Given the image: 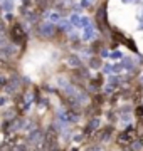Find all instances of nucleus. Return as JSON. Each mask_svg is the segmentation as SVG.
<instances>
[{
	"label": "nucleus",
	"instance_id": "1",
	"mask_svg": "<svg viewBox=\"0 0 143 151\" xmlns=\"http://www.w3.org/2000/svg\"><path fill=\"white\" fill-rule=\"evenodd\" d=\"M136 141V129L133 126H128L118 134V145L120 146H130Z\"/></svg>",
	"mask_w": 143,
	"mask_h": 151
},
{
	"label": "nucleus",
	"instance_id": "2",
	"mask_svg": "<svg viewBox=\"0 0 143 151\" xmlns=\"http://www.w3.org/2000/svg\"><path fill=\"white\" fill-rule=\"evenodd\" d=\"M9 35H10V40L12 42H15V44H24L25 42V39H27L25 30L22 29V25H20L19 22H14V24H12Z\"/></svg>",
	"mask_w": 143,
	"mask_h": 151
},
{
	"label": "nucleus",
	"instance_id": "3",
	"mask_svg": "<svg viewBox=\"0 0 143 151\" xmlns=\"http://www.w3.org/2000/svg\"><path fill=\"white\" fill-rule=\"evenodd\" d=\"M98 25L101 30H108V22H106V4L101 5L98 12Z\"/></svg>",
	"mask_w": 143,
	"mask_h": 151
},
{
	"label": "nucleus",
	"instance_id": "4",
	"mask_svg": "<svg viewBox=\"0 0 143 151\" xmlns=\"http://www.w3.org/2000/svg\"><path fill=\"white\" fill-rule=\"evenodd\" d=\"M56 29L54 25L51 24V22H46V24H42V27H40V35H46V37H51V35H54Z\"/></svg>",
	"mask_w": 143,
	"mask_h": 151
},
{
	"label": "nucleus",
	"instance_id": "5",
	"mask_svg": "<svg viewBox=\"0 0 143 151\" xmlns=\"http://www.w3.org/2000/svg\"><path fill=\"white\" fill-rule=\"evenodd\" d=\"M46 141H47V146L52 148L56 145V141H57V136H56V131L54 129H49L47 131V134H46Z\"/></svg>",
	"mask_w": 143,
	"mask_h": 151
},
{
	"label": "nucleus",
	"instance_id": "6",
	"mask_svg": "<svg viewBox=\"0 0 143 151\" xmlns=\"http://www.w3.org/2000/svg\"><path fill=\"white\" fill-rule=\"evenodd\" d=\"M66 64L69 65V67H72V69H79V67H81V60L77 59L76 55H69L66 59Z\"/></svg>",
	"mask_w": 143,
	"mask_h": 151
},
{
	"label": "nucleus",
	"instance_id": "7",
	"mask_svg": "<svg viewBox=\"0 0 143 151\" xmlns=\"http://www.w3.org/2000/svg\"><path fill=\"white\" fill-rule=\"evenodd\" d=\"M111 131H113L111 128H105V129H101L98 133V139H106V138L111 134Z\"/></svg>",
	"mask_w": 143,
	"mask_h": 151
},
{
	"label": "nucleus",
	"instance_id": "8",
	"mask_svg": "<svg viewBox=\"0 0 143 151\" xmlns=\"http://www.w3.org/2000/svg\"><path fill=\"white\" fill-rule=\"evenodd\" d=\"M2 7H4V10H12V2H4Z\"/></svg>",
	"mask_w": 143,
	"mask_h": 151
},
{
	"label": "nucleus",
	"instance_id": "9",
	"mask_svg": "<svg viewBox=\"0 0 143 151\" xmlns=\"http://www.w3.org/2000/svg\"><path fill=\"white\" fill-rule=\"evenodd\" d=\"M5 86H7V79L5 77H0V91L5 89Z\"/></svg>",
	"mask_w": 143,
	"mask_h": 151
},
{
	"label": "nucleus",
	"instance_id": "10",
	"mask_svg": "<svg viewBox=\"0 0 143 151\" xmlns=\"http://www.w3.org/2000/svg\"><path fill=\"white\" fill-rule=\"evenodd\" d=\"M98 65H99L98 59H93V60H91V67H98Z\"/></svg>",
	"mask_w": 143,
	"mask_h": 151
},
{
	"label": "nucleus",
	"instance_id": "11",
	"mask_svg": "<svg viewBox=\"0 0 143 151\" xmlns=\"http://www.w3.org/2000/svg\"><path fill=\"white\" fill-rule=\"evenodd\" d=\"M71 151H77V150H74V148H72V150H71Z\"/></svg>",
	"mask_w": 143,
	"mask_h": 151
}]
</instances>
